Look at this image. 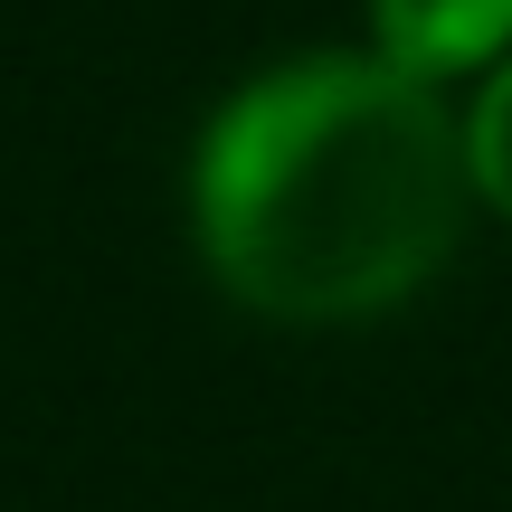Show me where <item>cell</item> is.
<instances>
[{"label": "cell", "mask_w": 512, "mask_h": 512, "mask_svg": "<svg viewBox=\"0 0 512 512\" xmlns=\"http://www.w3.org/2000/svg\"><path fill=\"white\" fill-rule=\"evenodd\" d=\"M465 162H475V190L512 219V57L484 76L475 114H465Z\"/></svg>", "instance_id": "obj_3"}, {"label": "cell", "mask_w": 512, "mask_h": 512, "mask_svg": "<svg viewBox=\"0 0 512 512\" xmlns=\"http://www.w3.org/2000/svg\"><path fill=\"white\" fill-rule=\"evenodd\" d=\"M370 29H380L389 67H408L418 86H446V76L503 67L512 0H370Z\"/></svg>", "instance_id": "obj_2"}, {"label": "cell", "mask_w": 512, "mask_h": 512, "mask_svg": "<svg viewBox=\"0 0 512 512\" xmlns=\"http://www.w3.org/2000/svg\"><path fill=\"white\" fill-rule=\"evenodd\" d=\"M465 133L437 86L370 57H294L238 86L209 124L190 219L200 256L247 313L361 323L446 266L465 228Z\"/></svg>", "instance_id": "obj_1"}]
</instances>
